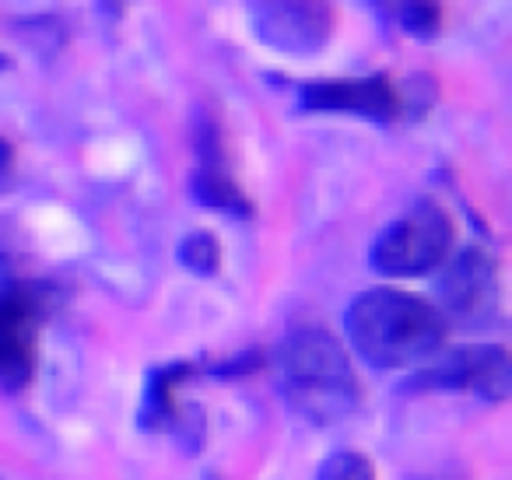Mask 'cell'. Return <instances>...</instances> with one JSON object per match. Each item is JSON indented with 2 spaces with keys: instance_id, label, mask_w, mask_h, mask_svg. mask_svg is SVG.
Returning a JSON list of instances; mask_svg holds the SVG:
<instances>
[{
  "instance_id": "obj_1",
  "label": "cell",
  "mask_w": 512,
  "mask_h": 480,
  "mask_svg": "<svg viewBox=\"0 0 512 480\" xmlns=\"http://www.w3.org/2000/svg\"><path fill=\"white\" fill-rule=\"evenodd\" d=\"M348 340L369 365L411 368L432 361L446 340V316L432 302L397 288H372L351 302Z\"/></svg>"
},
{
  "instance_id": "obj_2",
  "label": "cell",
  "mask_w": 512,
  "mask_h": 480,
  "mask_svg": "<svg viewBox=\"0 0 512 480\" xmlns=\"http://www.w3.org/2000/svg\"><path fill=\"white\" fill-rule=\"evenodd\" d=\"M285 396L306 421L337 424L355 414L362 389L344 344L320 323L295 326L281 347Z\"/></svg>"
},
{
  "instance_id": "obj_3",
  "label": "cell",
  "mask_w": 512,
  "mask_h": 480,
  "mask_svg": "<svg viewBox=\"0 0 512 480\" xmlns=\"http://www.w3.org/2000/svg\"><path fill=\"white\" fill-rule=\"evenodd\" d=\"M453 242L456 228L446 207H439L435 200H421L379 232L369 263L386 277H421L449 260Z\"/></svg>"
},
{
  "instance_id": "obj_4",
  "label": "cell",
  "mask_w": 512,
  "mask_h": 480,
  "mask_svg": "<svg viewBox=\"0 0 512 480\" xmlns=\"http://www.w3.org/2000/svg\"><path fill=\"white\" fill-rule=\"evenodd\" d=\"M253 32L260 43L292 57H313L334 36V8L313 0H288V4H249Z\"/></svg>"
},
{
  "instance_id": "obj_5",
  "label": "cell",
  "mask_w": 512,
  "mask_h": 480,
  "mask_svg": "<svg viewBox=\"0 0 512 480\" xmlns=\"http://www.w3.org/2000/svg\"><path fill=\"white\" fill-rule=\"evenodd\" d=\"M418 386L428 389H460V393H477L481 400H505L512 389L509 351L495 344L484 347H460V351L439 358L432 368L418 375Z\"/></svg>"
},
{
  "instance_id": "obj_6",
  "label": "cell",
  "mask_w": 512,
  "mask_h": 480,
  "mask_svg": "<svg viewBox=\"0 0 512 480\" xmlns=\"http://www.w3.org/2000/svg\"><path fill=\"white\" fill-rule=\"evenodd\" d=\"M442 302L456 323H488L498 312V263L484 246H463L442 277Z\"/></svg>"
},
{
  "instance_id": "obj_7",
  "label": "cell",
  "mask_w": 512,
  "mask_h": 480,
  "mask_svg": "<svg viewBox=\"0 0 512 480\" xmlns=\"http://www.w3.org/2000/svg\"><path fill=\"white\" fill-rule=\"evenodd\" d=\"M39 302L29 288L11 284L0 291V382L25 386L36 372Z\"/></svg>"
},
{
  "instance_id": "obj_8",
  "label": "cell",
  "mask_w": 512,
  "mask_h": 480,
  "mask_svg": "<svg viewBox=\"0 0 512 480\" xmlns=\"http://www.w3.org/2000/svg\"><path fill=\"white\" fill-rule=\"evenodd\" d=\"M302 102L309 109H323V113H358L369 120H397L404 113V99H400L397 85L386 74L362 81H320V85L302 88Z\"/></svg>"
},
{
  "instance_id": "obj_9",
  "label": "cell",
  "mask_w": 512,
  "mask_h": 480,
  "mask_svg": "<svg viewBox=\"0 0 512 480\" xmlns=\"http://www.w3.org/2000/svg\"><path fill=\"white\" fill-rule=\"evenodd\" d=\"M197 155H200V172H197V197L207 207H218V211L232 214H249V200L242 197L239 183L228 176V151L225 137H221L218 120L204 116L197 130Z\"/></svg>"
},
{
  "instance_id": "obj_10",
  "label": "cell",
  "mask_w": 512,
  "mask_h": 480,
  "mask_svg": "<svg viewBox=\"0 0 512 480\" xmlns=\"http://www.w3.org/2000/svg\"><path fill=\"white\" fill-rule=\"evenodd\" d=\"M179 263L190 267L193 274L207 277L221 267V246L211 232H190L179 246Z\"/></svg>"
},
{
  "instance_id": "obj_11",
  "label": "cell",
  "mask_w": 512,
  "mask_h": 480,
  "mask_svg": "<svg viewBox=\"0 0 512 480\" xmlns=\"http://www.w3.org/2000/svg\"><path fill=\"white\" fill-rule=\"evenodd\" d=\"M390 11H393V18H397L400 29L411 32V36H418V39H428L442 29L439 4H400V8H390Z\"/></svg>"
},
{
  "instance_id": "obj_12",
  "label": "cell",
  "mask_w": 512,
  "mask_h": 480,
  "mask_svg": "<svg viewBox=\"0 0 512 480\" xmlns=\"http://www.w3.org/2000/svg\"><path fill=\"white\" fill-rule=\"evenodd\" d=\"M320 480H376V470L362 452H337L323 463Z\"/></svg>"
},
{
  "instance_id": "obj_13",
  "label": "cell",
  "mask_w": 512,
  "mask_h": 480,
  "mask_svg": "<svg viewBox=\"0 0 512 480\" xmlns=\"http://www.w3.org/2000/svg\"><path fill=\"white\" fill-rule=\"evenodd\" d=\"M11 176H15V144L8 137H0V193L11 183Z\"/></svg>"
},
{
  "instance_id": "obj_14",
  "label": "cell",
  "mask_w": 512,
  "mask_h": 480,
  "mask_svg": "<svg viewBox=\"0 0 512 480\" xmlns=\"http://www.w3.org/2000/svg\"><path fill=\"white\" fill-rule=\"evenodd\" d=\"M414 480H467L463 473H425V477H414Z\"/></svg>"
},
{
  "instance_id": "obj_15",
  "label": "cell",
  "mask_w": 512,
  "mask_h": 480,
  "mask_svg": "<svg viewBox=\"0 0 512 480\" xmlns=\"http://www.w3.org/2000/svg\"><path fill=\"white\" fill-rule=\"evenodd\" d=\"M11 284H15V281L8 277V263H4V256H0V291L11 288Z\"/></svg>"
}]
</instances>
